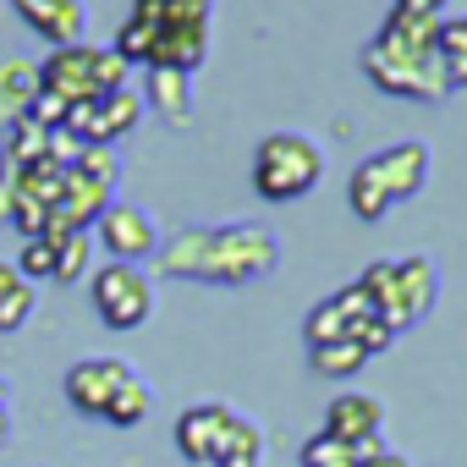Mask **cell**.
I'll use <instances>...</instances> for the list:
<instances>
[{
	"label": "cell",
	"mask_w": 467,
	"mask_h": 467,
	"mask_svg": "<svg viewBox=\"0 0 467 467\" xmlns=\"http://www.w3.org/2000/svg\"><path fill=\"white\" fill-rule=\"evenodd\" d=\"M17 275L23 281H56V243L28 237L23 243V259H17Z\"/></svg>",
	"instance_id": "484cf974"
},
{
	"label": "cell",
	"mask_w": 467,
	"mask_h": 467,
	"mask_svg": "<svg viewBox=\"0 0 467 467\" xmlns=\"http://www.w3.org/2000/svg\"><path fill=\"white\" fill-rule=\"evenodd\" d=\"M363 72L374 78V88H385V94H396V99H423V105H434V99L451 94L440 50H434V56H418V61H390V56H379V50L368 45V50H363Z\"/></svg>",
	"instance_id": "277c9868"
},
{
	"label": "cell",
	"mask_w": 467,
	"mask_h": 467,
	"mask_svg": "<svg viewBox=\"0 0 467 467\" xmlns=\"http://www.w3.org/2000/svg\"><path fill=\"white\" fill-rule=\"evenodd\" d=\"M127 379H132V368H127L121 358H83V363L67 368V401H72L78 412H88V418H105L110 396H116Z\"/></svg>",
	"instance_id": "52a82bcc"
},
{
	"label": "cell",
	"mask_w": 467,
	"mask_h": 467,
	"mask_svg": "<svg viewBox=\"0 0 467 467\" xmlns=\"http://www.w3.org/2000/svg\"><path fill=\"white\" fill-rule=\"evenodd\" d=\"M434 50H440V61H467V12L440 23V45Z\"/></svg>",
	"instance_id": "f546056e"
},
{
	"label": "cell",
	"mask_w": 467,
	"mask_h": 467,
	"mask_svg": "<svg viewBox=\"0 0 467 467\" xmlns=\"http://www.w3.org/2000/svg\"><path fill=\"white\" fill-rule=\"evenodd\" d=\"M347 341H352L363 358H379V352L396 341V330H390L379 314H368V319H352V325H347Z\"/></svg>",
	"instance_id": "d4e9b609"
},
{
	"label": "cell",
	"mask_w": 467,
	"mask_h": 467,
	"mask_svg": "<svg viewBox=\"0 0 467 467\" xmlns=\"http://www.w3.org/2000/svg\"><path fill=\"white\" fill-rule=\"evenodd\" d=\"M209 56V23H154V50H149V67H165V72H198Z\"/></svg>",
	"instance_id": "9c48e42d"
},
{
	"label": "cell",
	"mask_w": 467,
	"mask_h": 467,
	"mask_svg": "<svg viewBox=\"0 0 467 467\" xmlns=\"http://www.w3.org/2000/svg\"><path fill=\"white\" fill-rule=\"evenodd\" d=\"M0 407H6V385H0Z\"/></svg>",
	"instance_id": "8d00e7d4"
},
{
	"label": "cell",
	"mask_w": 467,
	"mask_h": 467,
	"mask_svg": "<svg viewBox=\"0 0 467 467\" xmlns=\"http://www.w3.org/2000/svg\"><path fill=\"white\" fill-rule=\"evenodd\" d=\"M347 203H352V214H358V220H368V225L390 214V198H385V187L374 182L368 160H363V165L352 171V182H347Z\"/></svg>",
	"instance_id": "ac0fdd59"
},
{
	"label": "cell",
	"mask_w": 467,
	"mask_h": 467,
	"mask_svg": "<svg viewBox=\"0 0 467 467\" xmlns=\"http://www.w3.org/2000/svg\"><path fill=\"white\" fill-rule=\"evenodd\" d=\"M88 254H94L88 231H72L67 243H56V281H61V286L83 281V275H88Z\"/></svg>",
	"instance_id": "7402d4cb"
},
{
	"label": "cell",
	"mask_w": 467,
	"mask_h": 467,
	"mask_svg": "<svg viewBox=\"0 0 467 467\" xmlns=\"http://www.w3.org/2000/svg\"><path fill=\"white\" fill-rule=\"evenodd\" d=\"M149 105L171 121V127H187L192 105H187V78L182 72H165V67H149Z\"/></svg>",
	"instance_id": "2e32d148"
},
{
	"label": "cell",
	"mask_w": 467,
	"mask_h": 467,
	"mask_svg": "<svg viewBox=\"0 0 467 467\" xmlns=\"http://www.w3.org/2000/svg\"><path fill=\"white\" fill-rule=\"evenodd\" d=\"M297 462H303V467H358V451H352L347 440H336V434H314Z\"/></svg>",
	"instance_id": "603a6c76"
},
{
	"label": "cell",
	"mask_w": 467,
	"mask_h": 467,
	"mask_svg": "<svg viewBox=\"0 0 467 467\" xmlns=\"http://www.w3.org/2000/svg\"><path fill=\"white\" fill-rule=\"evenodd\" d=\"M379 423H385V407H379L374 396H363V390L336 396V401H330V412H325V434H336V440H347V445L374 440V434H379Z\"/></svg>",
	"instance_id": "5bb4252c"
},
{
	"label": "cell",
	"mask_w": 467,
	"mask_h": 467,
	"mask_svg": "<svg viewBox=\"0 0 467 467\" xmlns=\"http://www.w3.org/2000/svg\"><path fill=\"white\" fill-rule=\"evenodd\" d=\"M28 314H34V286L23 281L12 297H0V330H23V325H28Z\"/></svg>",
	"instance_id": "f1b7e54d"
},
{
	"label": "cell",
	"mask_w": 467,
	"mask_h": 467,
	"mask_svg": "<svg viewBox=\"0 0 467 467\" xmlns=\"http://www.w3.org/2000/svg\"><path fill=\"white\" fill-rule=\"evenodd\" d=\"M160 6V23H209V0H154Z\"/></svg>",
	"instance_id": "1f68e13d"
},
{
	"label": "cell",
	"mask_w": 467,
	"mask_h": 467,
	"mask_svg": "<svg viewBox=\"0 0 467 467\" xmlns=\"http://www.w3.org/2000/svg\"><path fill=\"white\" fill-rule=\"evenodd\" d=\"M358 467H407V456H401V451H374V456H363Z\"/></svg>",
	"instance_id": "836d02e7"
},
{
	"label": "cell",
	"mask_w": 467,
	"mask_h": 467,
	"mask_svg": "<svg viewBox=\"0 0 467 467\" xmlns=\"http://www.w3.org/2000/svg\"><path fill=\"white\" fill-rule=\"evenodd\" d=\"M308 363H314V374H325V379H352L368 358H363L352 341H330V347H308Z\"/></svg>",
	"instance_id": "d6986e66"
},
{
	"label": "cell",
	"mask_w": 467,
	"mask_h": 467,
	"mask_svg": "<svg viewBox=\"0 0 467 467\" xmlns=\"http://www.w3.org/2000/svg\"><path fill=\"white\" fill-rule=\"evenodd\" d=\"M6 214H12V225H17V231H28V237H45V225H50V209H45V203H34V198H23V192L12 198V209H6Z\"/></svg>",
	"instance_id": "83f0119b"
},
{
	"label": "cell",
	"mask_w": 467,
	"mask_h": 467,
	"mask_svg": "<svg viewBox=\"0 0 467 467\" xmlns=\"http://www.w3.org/2000/svg\"><path fill=\"white\" fill-rule=\"evenodd\" d=\"M434 259H423V254H412V259H396V292H390V303L379 308V319L401 336V330H412L429 308H434Z\"/></svg>",
	"instance_id": "5b68a950"
},
{
	"label": "cell",
	"mask_w": 467,
	"mask_h": 467,
	"mask_svg": "<svg viewBox=\"0 0 467 467\" xmlns=\"http://www.w3.org/2000/svg\"><path fill=\"white\" fill-rule=\"evenodd\" d=\"M368 171H374V182L385 187V198H390V203H401V198H412V192L429 182V149H423V143L379 149V154L368 160Z\"/></svg>",
	"instance_id": "7c38bea8"
},
{
	"label": "cell",
	"mask_w": 467,
	"mask_h": 467,
	"mask_svg": "<svg viewBox=\"0 0 467 467\" xmlns=\"http://www.w3.org/2000/svg\"><path fill=\"white\" fill-rule=\"evenodd\" d=\"M138 116H143V99H138L132 88L105 94V99H99V116H94V143H88V149H110L121 132L138 127Z\"/></svg>",
	"instance_id": "9a60e30c"
},
{
	"label": "cell",
	"mask_w": 467,
	"mask_h": 467,
	"mask_svg": "<svg viewBox=\"0 0 467 467\" xmlns=\"http://www.w3.org/2000/svg\"><path fill=\"white\" fill-rule=\"evenodd\" d=\"M127 72H132V67H127L116 50H105V45L94 50V94H99V99L116 94V88H127Z\"/></svg>",
	"instance_id": "4316f807"
},
{
	"label": "cell",
	"mask_w": 467,
	"mask_h": 467,
	"mask_svg": "<svg viewBox=\"0 0 467 467\" xmlns=\"http://www.w3.org/2000/svg\"><path fill=\"white\" fill-rule=\"evenodd\" d=\"M94 50H99V45H67V50H50V61L39 67V94H56L61 105L99 99V94H94Z\"/></svg>",
	"instance_id": "ba28073f"
},
{
	"label": "cell",
	"mask_w": 467,
	"mask_h": 467,
	"mask_svg": "<svg viewBox=\"0 0 467 467\" xmlns=\"http://www.w3.org/2000/svg\"><path fill=\"white\" fill-rule=\"evenodd\" d=\"M12 6H17V17H23L34 34H45L56 50L83 45V28H88L83 0H12Z\"/></svg>",
	"instance_id": "30bf717a"
},
{
	"label": "cell",
	"mask_w": 467,
	"mask_h": 467,
	"mask_svg": "<svg viewBox=\"0 0 467 467\" xmlns=\"http://www.w3.org/2000/svg\"><path fill=\"white\" fill-rule=\"evenodd\" d=\"M440 23H445V17H418V12H401V6H396V12L385 17V28H379L374 50L390 56V61L434 56V45H440Z\"/></svg>",
	"instance_id": "8fae6325"
},
{
	"label": "cell",
	"mask_w": 467,
	"mask_h": 467,
	"mask_svg": "<svg viewBox=\"0 0 467 467\" xmlns=\"http://www.w3.org/2000/svg\"><path fill=\"white\" fill-rule=\"evenodd\" d=\"M143 412H149V385L132 374L116 396H110V407H105V423H116V429H132V423H143Z\"/></svg>",
	"instance_id": "44dd1931"
},
{
	"label": "cell",
	"mask_w": 467,
	"mask_h": 467,
	"mask_svg": "<svg viewBox=\"0 0 467 467\" xmlns=\"http://www.w3.org/2000/svg\"><path fill=\"white\" fill-rule=\"evenodd\" d=\"M401 12H418V17H440V0H396Z\"/></svg>",
	"instance_id": "d590c367"
},
{
	"label": "cell",
	"mask_w": 467,
	"mask_h": 467,
	"mask_svg": "<svg viewBox=\"0 0 467 467\" xmlns=\"http://www.w3.org/2000/svg\"><path fill=\"white\" fill-rule=\"evenodd\" d=\"M78 171L94 176V182H105V187H116V154L110 149H83L78 154Z\"/></svg>",
	"instance_id": "4dcf8cb0"
},
{
	"label": "cell",
	"mask_w": 467,
	"mask_h": 467,
	"mask_svg": "<svg viewBox=\"0 0 467 467\" xmlns=\"http://www.w3.org/2000/svg\"><path fill=\"white\" fill-rule=\"evenodd\" d=\"M281 259L275 237L259 225H192V231H176L160 254V270L165 275H192V281H214V286H243V281H259L270 275Z\"/></svg>",
	"instance_id": "6da1fadb"
},
{
	"label": "cell",
	"mask_w": 467,
	"mask_h": 467,
	"mask_svg": "<svg viewBox=\"0 0 467 467\" xmlns=\"http://www.w3.org/2000/svg\"><path fill=\"white\" fill-rule=\"evenodd\" d=\"M336 308H341L347 319H368V314H374V297L352 281V286H341V292H336Z\"/></svg>",
	"instance_id": "d6a6232c"
},
{
	"label": "cell",
	"mask_w": 467,
	"mask_h": 467,
	"mask_svg": "<svg viewBox=\"0 0 467 467\" xmlns=\"http://www.w3.org/2000/svg\"><path fill=\"white\" fill-rule=\"evenodd\" d=\"M231 418H237V412L220 407V401L187 407V412L176 418V451H182L187 462H214V451H220V440H225Z\"/></svg>",
	"instance_id": "4fadbf2b"
},
{
	"label": "cell",
	"mask_w": 467,
	"mask_h": 467,
	"mask_svg": "<svg viewBox=\"0 0 467 467\" xmlns=\"http://www.w3.org/2000/svg\"><path fill=\"white\" fill-rule=\"evenodd\" d=\"M319 171H325V154L303 132H270L254 149V187L270 203H292V198L314 192L319 187Z\"/></svg>",
	"instance_id": "7a4b0ae2"
},
{
	"label": "cell",
	"mask_w": 467,
	"mask_h": 467,
	"mask_svg": "<svg viewBox=\"0 0 467 467\" xmlns=\"http://www.w3.org/2000/svg\"><path fill=\"white\" fill-rule=\"evenodd\" d=\"M23 286V275H17V265H6V259H0V297H12Z\"/></svg>",
	"instance_id": "e575fe53"
},
{
	"label": "cell",
	"mask_w": 467,
	"mask_h": 467,
	"mask_svg": "<svg viewBox=\"0 0 467 467\" xmlns=\"http://www.w3.org/2000/svg\"><path fill=\"white\" fill-rule=\"evenodd\" d=\"M94 308L110 330H138L154 314V286L138 265H105L94 270Z\"/></svg>",
	"instance_id": "3957f363"
},
{
	"label": "cell",
	"mask_w": 467,
	"mask_h": 467,
	"mask_svg": "<svg viewBox=\"0 0 467 467\" xmlns=\"http://www.w3.org/2000/svg\"><path fill=\"white\" fill-rule=\"evenodd\" d=\"M259 462H265V434L248 418H231V429L214 451V467H259Z\"/></svg>",
	"instance_id": "e0dca14e"
},
{
	"label": "cell",
	"mask_w": 467,
	"mask_h": 467,
	"mask_svg": "<svg viewBox=\"0 0 467 467\" xmlns=\"http://www.w3.org/2000/svg\"><path fill=\"white\" fill-rule=\"evenodd\" d=\"M347 314L336 308V297H325V303H314L308 308V325H303V336H308V347H330V341H347Z\"/></svg>",
	"instance_id": "ffe728a7"
},
{
	"label": "cell",
	"mask_w": 467,
	"mask_h": 467,
	"mask_svg": "<svg viewBox=\"0 0 467 467\" xmlns=\"http://www.w3.org/2000/svg\"><path fill=\"white\" fill-rule=\"evenodd\" d=\"M110 50H116L127 67H132V61H143V67H149V50H154V23H143V17H127Z\"/></svg>",
	"instance_id": "cb8c5ba5"
},
{
	"label": "cell",
	"mask_w": 467,
	"mask_h": 467,
	"mask_svg": "<svg viewBox=\"0 0 467 467\" xmlns=\"http://www.w3.org/2000/svg\"><path fill=\"white\" fill-rule=\"evenodd\" d=\"M94 231H99V243L110 248L116 265H138V259H149V254L160 248V225H154L138 203H110V209L94 220Z\"/></svg>",
	"instance_id": "8992f818"
}]
</instances>
